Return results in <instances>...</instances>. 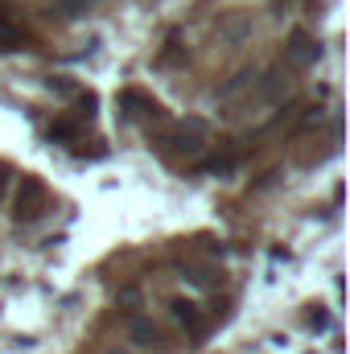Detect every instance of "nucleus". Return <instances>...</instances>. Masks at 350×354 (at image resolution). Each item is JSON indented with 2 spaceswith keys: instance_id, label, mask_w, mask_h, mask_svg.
<instances>
[{
  "instance_id": "1",
  "label": "nucleus",
  "mask_w": 350,
  "mask_h": 354,
  "mask_svg": "<svg viewBox=\"0 0 350 354\" xmlns=\"http://www.w3.org/2000/svg\"><path fill=\"white\" fill-rule=\"evenodd\" d=\"M202 132H206L202 120H181L177 128H169V132L157 140V153H161L165 161H174V165H190V161H198V157L206 153Z\"/></svg>"
},
{
  "instance_id": "2",
  "label": "nucleus",
  "mask_w": 350,
  "mask_h": 354,
  "mask_svg": "<svg viewBox=\"0 0 350 354\" xmlns=\"http://www.w3.org/2000/svg\"><path fill=\"white\" fill-rule=\"evenodd\" d=\"M252 87H256V95L248 91V99L239 107H276V103H284L293 95V71L288 66H272V71L252 79Z\"/></svg>"
},
{
  "instance_id": "3",
  "label": "nucleus",
  "mask_w": 350,
  "mask_h": 354,
  "mask_svg": "<svg viewBox=\"0 0 350 354\" xmlns=\"http://www.w3.org/2000/svg\"><path fill=\"white\" fill-rule=\"evenodd\" d=\"M50 210V189L42 177H21V189H17V223H37L42 214Z\"/></svg>"
},
{
  "instance_id": "4",
  "label": "nucleus",
  "mask_w": 350,
  "mask_h": 354,
  "mask_svg": "<svg viewBox=\"0 0 350 354\" xmlns=\"http://www.w3.org/2000/svg\"><path fill=\"white\" fill-rule=\"evenodd\" d=\"M120 111H124L128 124H165V107L153 95H145V91H124L120 95Z\"/></svg>"
},
{
  "instance_id": "5",
  "label": "nucleus",
  "mask_w": 350,
  "mask_h": 354,
  "mask_svg": "<svg viewBox=\"0 0 350 354\" xmlns=\"http://www.w3.org/2000/svg\"><path fill=\"white\" fill-rule=\"evenodd\" d=\"M317 58H322V46H317L305 29H293L288 41H284V62H288V71H309V66H317Z\"/></svg>"
},
{
  "instance_id": "6",
  "label": "nucleus",
  "mask_w": 350,
  "mask_h": 354,
  "mask_svg": "<svg viewBox=\"0 0 350 354\" xmlns=\"http://www.w3.org/2000/svg\"><path fill=\"white\" fill-rule=\"evenodd\" d=\"M128 338H132V346H140V351L161 346V330H157L149 317H128Z\"/></svg>"
},
{
  "instance_id": "7",
  "label": "nucleus",
  "mask_w": 350,
  "mask_h": 354,
  "mask_svg": "<svg viewBox=\"0 0 350 354\" xmlns=\"http://www.w3.org/2000/svg\"><path fill=\"white\" fill-rule=\"evenodd\" d=\"M169 313H174L177 326H185L190 334H202V326H198V305H194V301H174Z\"/></svg>"
},
{
  "instance_id": "8",
  "label": "nucleus",
  "mask_w": 350,
  "mask_h": 354,
  "mask_svg": "<svg viewBox=\"0 0 350 354\" xmlns=\"http://www.w3.org/2000/svg\"><path fill=\"white\" fill-rule=\"evenodd\" d=\"M185 280L198 284V288H214V272L202 268V264H185Z\"/></svg>"
},
{
  "instance_id": "9",
  "label": "nucleus",
  "mask_w": 350,
  "mask_h": 354,
  "mask_svg": "<svg viewBox=\"0 0 350 354\" xmlns=\"http://www.w3.org/2000/svg\"><path fill=\"white\" fill-rule=\"evenodd\" d=\"M17 46H21V29L0 17V50H17Z\"/></svg>"
},
{
  "instance_id": "10",
  "label": "nucleus",
  "mask_w": 350,
  "mask_h": 354,
  "mask_svg": "<svg viewBox=\"0 0 350 354\" xmlns=\"http://www.w3.org/2000/svg\"><path fill=\"white\" fill-rule=\"evenodd\" d=\"M91 4H95V0H58V12H62V17H83Z\"/></svg>"
},
{
  "instance_id": "11",
  "label": "nucleus",
  "mask_w": 350,
  "mask_h": 354,
  "mask_svg": "<svg viewBox=\"0 0 350 354\" xmlns=\"http://www.w3.org/2000/svg\"><path fill=\"white\" fill-rule=\"evenodd\" d=\"M50 91H58V95H66V99H75V95H79V87H75L71 79H50Z\"/></svg>"
},
{
  "instance_id": "12",
  "label": "nucleus",
  "mask_w": 350,
  "mask_h": 354,
  "mask_svg": "<svg viewBox=\"0 0 350 354\" xmlns=\"http://www.w3.org/2000/svg\"><path fill=\"white\" fill-rule=\"evenodd\" d=\"M75 136H79V132H75L71 124H54V128H50V140H75Z\"/></svg>"
},
{
  "instance_id": "13",
  "label": "nucleus",
  "mask_w": 350,
  "mask_h": 354,
  "mask_svg": "<svg viewBox=\"0 0 350 354\" xmlns=\"http://www.w3.org/2000/svg\"><path fill=\"white\" fill-rule=\"evenodd\" d=\"M309 326H313V330H326V326H330V317H326L322 309H313V313H309Z\"/></svg>"
},
{
  "instance_id": "14",
  "label": "nucleus",
  "mask_w": 350,
  "mask_h": 354,
  "mask_svg": "<svg viewBox=\"0 0 350 354\" xmlns=\"http://www.w3.org/2000/svg\"><path fill=\"white\" fill-rule=\"evenodd\" d=\"M4 185H8V169L0 165V194H4Z\"/></svg>"
},
{
  "instance_id": "15",
  "label": "nucleus",
  "mask_w": 350,
  "mask_h": 354,
  "mask_svg": "<svg viewBox=\"0 0 350 354\" xmlns=\"http://www.w3.org/2000/svg\"><path fill=\"white\" fill-rule=\"evenodd\" d=\"M103 354H128V351H120V346H111V351H103Z\"/></svg>"
}]
</instances>
